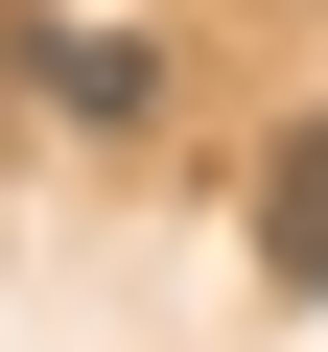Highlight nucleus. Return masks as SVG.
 Wrapping results in <instances>:
<instances>
[{
	"label": "nucleus",
	"instance_id": "nucleus-1",
	"mask_svg": "<svg viewBox=\"0 0 328 352\" xmlns=\"http://www.w3.org/2000/svg\"><path fill=\"white\" fill-rule=\"evenodd\" d=\"M235 235H258V282H281V305H328V118H281V141H258V212H235Z\"/></svg>",
	"mask_w": 328,
	"mask_h": 352
}]
</instances>
